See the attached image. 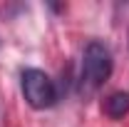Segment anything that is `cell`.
Wrapping results in <instances>:
<instances>
[{"label": "cell", "mask_w": 129, "mask_h": 127, "mask_svg": "<svg viewBox=\"0 0 129 127\" xmlns=\"http://www.w3.org/2000/svg\"><path fill=\"white\" fill-rule=\"evenodd\" d=\"M102 110H104L107 117H112V120H122L129 112V92H112V95L102 102Z\"/></svg>", "instance_id": "cell-3"}, {"label": "cell", "mask_w": 129, "mask_h": 127, "mask_svg": "<svg viewBox=\"0 0 129 127\" xmlns=\"http://www.w3.org/2000/svg\"><path fill=\"white\" fill-rule=\"evenodd\" d=\"M112 75V52L102 43H89L82 52V87L87 92H92L97 87H102Z\"/></svg>", "instance_id": "cell-1"}, {"label": "cell", "mask_w": 129, "mask_h": 127, "mask_svg": "<svg viewBox=\"0 0 129 127\" xmlns=\"http://www.w3.org/2000/svg\"><path fill=\"white\" fill-rule=\"evenodd\" d=\"M20 87H22V95L27 100V105L35 110H47L57 102V87L50 80V75H45L42 70H35V67L22 70Z\"/></svg>", "instance_id": "cell-2"}]
</instances>
